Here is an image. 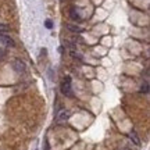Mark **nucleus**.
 Returning a JSON list of instances; mask_svg holds the SVG:
<instances>
[{
	"instance_id": "nucleus-9",
	"label": "nucleus",
	"mask_w": 150,
	"mask_h": 150,
	"mask_svg": "<svg viewBox=\"0 0 150 150\" xmlns=\"http://www.w3.org/2000/svg\"><path fill=\"white\" fill-rule=\"evenodd\" d=\"M140 92H145V93L149 92V83H147V82L142 83V86H140Z\"/></svg>"
},
{
	"instance_id": "nucleus-8",
	"label": "nucleus",
	"mask_w": 150,
	"mask_h": 150,
	"mask_svg": "<svg viewBox=\"0 0 150 150\" xmlns=\"http://www.w3.org/2000/svg\"><path fill=\"white\" fill-rule=\"evenodd\" d=\"M10 31V27L6 25V24H0V33H6Z\"/></svg>"
},
{
	"instance_id": "nucleus-3",
	"label": "nucleus",
	"mask_w": 150,
	"mask_h": 150,
	"mask_svg": "<svg viewBox=\"0 0 150 150\" xmlns=\"http://www.w3.org/2000/svg\"><path fill=\"white\" fill-rule=\"evenodd\" d=\"M70 117H71V111L67 110V108H61V110H59L57 114H56V120H57V121H67Z\"/></svg>"
},
{
	"instance_id": "nucleus-5",
	"label": "nucleus",
	"mask_w": 150,
	"mask_h": 150,
	"mask_svg": "<svg viewBox=\"0 0 150 150\" xmlns=\"http://www.w3.org/2000/svg\"><path fill=\"white\" fill-rule=\"evenodd\" d=\"M67 28H68V31H71V32H76L79 33L83 31V28L78 27V25H72V24H67Z\"/></svg>"
},
{
	"instance_id": "nucleus-11",
	"label": "nucleus",
	"mask_w": 150,
	"mask_h": 150,
	"mask_svg": "<svg viewBox=\"0 0 150 150\" xmlns=\"http://www.w3.org/2000/svg\"><path fill=\"white\" fill-rule=\"evenodd\" d=\"M46 27H47V28L53 27V24H52V21H50V20H47V21H46Z\"/></svg>"
},
{
	"instance_id": "nucleus-6",
	"label": "nucleus",
	"mask_w": 150,
	"mask_h": 150,
	"mask_svg": "<svg viewBox=\"0 0 150 150\" xmlns=\"http://www.w3.org/2000/svg\"><path fill=\"white\" fill-rule=\"evenodd\" d=\"M129 136H131V139H132V142H134L136 146H140V139H139V136L136 135V132L135 131H132L131 134H129Z\"/></svg>"
},
{
	"instance_id": "nucleus-1",
	"label": "nucleus",
	"mask_w": 150,
	"mask_h": 150,
	"mask_svg": "<svg viewBox=\"0 0 150 150\" xmlns=\"http://www.w3.org/2000/svg\"><path fill=\"white\" fill-rule=\"evenodd\" d=\"M61 92L65 96H72V89H71V79L70 76L64 78L63 83H61Z\"/></svg>"
},
{
	"instance_id": "nucleus-7",
	"label": "nucleus",
	"mask_w": 150,
	"mask_h": 150,
	"mask_svg": "<svg viewBox=\"0 0 150 150\" xmlns=\"http://www.w3.org/2000/svg\"><path fill=\"white\" fill-rule=\"evenodd\" d=\"M70 17L72 18V20H75V21H79V20H81V16L78 14V11L75 10V8H71V11H70Z\"/></svg>"
},
{
	"instance_id": "nucleus-4",
	"label": "nucleus",
	"mask_w": 150,
	"mask_h": 150,
	"mask_svg": "<svg viewBox=\"0 0 150 150\" xmlns=\"http://www.w3.org/2000/svg\"><path fill=\"white\" fill-rule=\"evenodd\" d=\"M0 43L4 45V46H8V47H14V46H16L14 39L10 36H7V35H4V33H0Z\"/></svg>"
},
{
	"instance_id": "nucleus-2",
	"label": "nucleus",
	"mask_w": 150,
	"mask_h": 150,
	"mask_svg": "<svg viewBox=\"0 0 150 150\" xmlns=\"http://www.w3.org/2000/svg\"><path fill=\"white\" fill-rule=\"evenodd\" d=\"M11 65H13V70L16 71V72H18V74H22V72H25V70H27L25 63L21 61V60H14Z\"/></svg>"
},
{
	"instance_id": "nucleus-10",
	"label": "nucleus",
	"mask_w": 150,
	"mask_h": 150,
	"mask_svg": "<svg viewBox=\"0 0 150 150\" xmlns=\"http://www.w3.org/2000/svg\"><path fill=\"white\" fill-rule=\"evenodd\" d=\"M6 53H7V52H6L4 49H3V47H0V57H4Z\"/></svg>"
}]
</instances>
